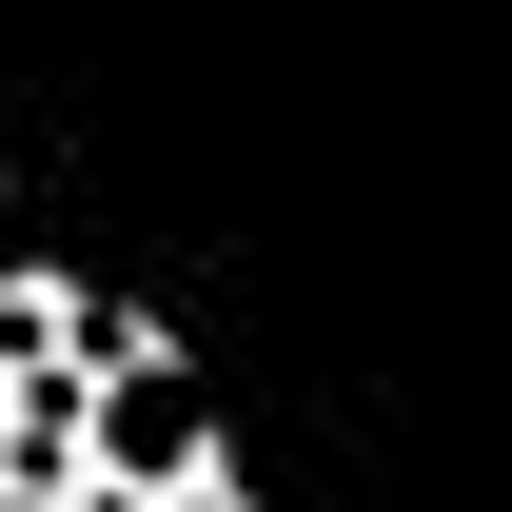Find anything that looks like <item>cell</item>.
Instances as JSON below:
<instances>
[{
	"instance_id": "cell-1",
	"label": "cell",
	"mask_w": 512,
	"mask_h": 512,
	"mask_svg": "<svg viewBox=\"0 0 512 512\" xmlns=\"http://www.w3.org/2000/svg\"><path fill=\"white\" fill-rule=\"evenodd\" d=\"M79 453H99V473H119L138 512L217 493V414H197V375H178V355H138V335H99V394H79Z\"/></svg>"
},
{
	"instance_id": "cell-2",
	"label": "cell",
	"mask_w": 512,
	"mask_h": 512,
	"mask_svg": "<svg viewBox=\"0 0 512 512\" xmlns=\"http://www.w3.org/2000/svg\"><path fill=\"white\" fill-rule=\"evenodd\" d=\"M0 512H99V473H40V453H20V473H0Z\"/></svg>"
}]
</instances>
